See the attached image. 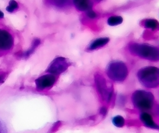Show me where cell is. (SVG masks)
Wrapping results in <instances>:
<instances>
[{
  "mask_svg": "<svg viewBox=\"0 0 159 133\" xmlns=\"http://www.w3.org/2000/svg\"><path fill=\"white\" fill-rule=\"evenodd\" d=\"M138 77L140 83L147 88L154 89L159 85V68L148 66L138 71Z\"/></svg>",
  "mask_w": 159,
  "mask_h": 133,
  "instance_id": "cell-1",
  "label": "cell"
},
{
  "mask_svg": "<svg viewBox=\"0 0 159 133\" xmlns=\"http://www.w3.org/2000/svg\"><path fill=\"white\" fill-rule=\"evenodd\" d=\"M129 49L132 54H134L142 58L150 61L159 60V49L150 46L147 44H131Z\"/></svg>",
  "mask_w": 159,
  "mask_h": 133,
  "instance_id": "cell-2",
  "label": "cell"
},
{
  "mask_svg": "<svg viewBox=\"0 0 159 133\" xmlns=\"http://www.w3.org/2000/svg\"><path fill=\"white\" fill-rule=\"evenodd\" d=\"M154 98L152 93L143 90L135 91L132 95V101L139 110H149L152 108Z\"/></svg>",
  "mask_w": 159,
  "mask_h": 133,
  "instance_id": "cell-3",
  "label": "cell"
},
{
  "mask_svg": "<svg viewBox=\"0 0 159 133\" xmlns=\"http://www.w3.org/2000/svg\"><path fill=\"white\" fill-rule=\"evenodd\" d=\"M107 75L116 82H123L128 76V68L126 64L121 61H114L109 64L107 68Z\"/></svg>",
  "mask_w": 159,
  "mask_h": 133,
  "instance_id": "cell-4",
  "label": "cell"
},
{
  "mask_svg": "<svg viewBox=\"0 0 159 133\" xmlns=\"http://www.w3.org/2000/svg\"><path fill=\"white\" fill-rule=\"evenodd\" d=\"M69 64L68 63L65 58L60 57L53 61L49 66L47 72L53 74H59L65 71L69 67Z\"/></svg>",
  "mask_w": 159,
  "mask_h": 133,
  "instance_id": "cell-5",
  "label": "cell"
},
{
  "mask_svg": "<svg viewBox=\"0 0 159 133\" xmlns=\"http://www.w3.org/2000/svg\"><path fill=\"white\" fill-rule=\"evenodd\" d=\"M96 82L98 87L97 89L102 95V97L104 98V100H107L108 101L111 100L112 91V89L107 86V81H105V79L102 78V77H99L98 75V77H96Z\"/></svg>",
  "mask_w": 159,
  "mask_h": 133,
  "instance_id": "cell-6",
  "label": "cell"
},
{
  "mask_svg": "<svg viewBox=\"0 0 159 133\" xmlns=\"http://www.w3.org/2000/svg\"><path fill=\"white\" fill-rule=\"evenodd\" d=\"M55 82L56 78L54 75L47 74L36 79L35 84L37 89L44 90L50 89L54 85Z\"/></svg>",
  "mask_w": 159,
  "mask_h": 133,
  "instance_id": "cell-7",
  "label": "cell"
},
{
  "mask_svg": "<svg viewBox=\"0 0 159 133\" xmlns=\"http://www.w3.org/2000/svg\"><path fill=\"white\" fill-rule=\"evenodd\" d=\"M14 39L11 34L5 30L0 29V49L7 51L12 48Z\"/></svg>",
  "mask_w": 159,
  "mask_h": 133,
  "instance_id": "cell-8",
  "label": "cell"
},
{
  "mask_svg": "<svg viewBox=\"0 0 159 133\" xmlns=\"http://www.w3.org/2000/svg\"><path fill=\"white\" fill-rule=\"evenodd\" d=\"M140 120H141L143 124L145 126L148 127L150 128H158V126L157 124L154 122L153 120V117L150 114L146 112H143L140 114L139 117Z\"/></svg>",
  "mask_w": 159,
  "mask_h": 133,
  "instance_id": "cell-9",
  "label": "cell"
},
{
  "mask_svg": "<svg viewBox=\"0 0 159 133\" xmlns=\"http://www.w3.org/2000/svg\"><path fill=\"white\" fill-rule=\"evenodd\" d=\"M109 38L108 37H101L96 39L90 43L88 49L89 50H95L96 49H99L102 47L105 46L109 42Z\"/></svg>",
  "mask_w": 159,
  "mask_h": 133,
  "instance_id": "cell-10",
  "label": "cell"
},
{
  "mask_svg": "<svg viewBox=\"0 0 159 133\" xmlns=\"http://www.w3.org/2000/svg\"><path fill=\"white\" fill-rule=\"evenodd\" d=\"M74 3L79 10L83 12H88L93 6V3L89 1H74Z\"/></svg>",
  "mask_w": 159,
  "mask_h": 133,
  "instance_id": "cell-11",
  "label": "cell"
},
{
  "mask_svg": "<svg viewBox=\"0 0 159 133\" xmlns=\"http://www.w3.org/2000/svg\"><path fill=\"white\" fill-rule=\"evenodd\" d=\"M39 44H40V40L39 39H36L34 40L33 41V44L31 45V47H30L27 51H25L24 53V54H23V55H22V56L25 57V58H29V57L31 55L33 54V53L34 52V51H35V49L39 46Z\"/></svg>",
  "mask_w": 159,
  "mask_h": 133,
  "instance_id": "cell-12",
  "label": "cell"
},
{
  "mask_svg": "<svg viewBox=\"0 0 159 133\" xmlns=\"http://www.w3.org/2000/svg\"><path fill=\"white\" fill-rule=\"evenodd\" d=\"M107 22L108 24L111 26H117L122 23L123 18L119 16H112L108 18Z\"/></svg>",
  "mask_w": 159,
  "mask_h": 133,
  "instance_id": "cell-13",
  "label": "cell"
},
{
  "mask_svg": "<svg viewBox=\"0 0 159 133\" xmlns=\"http://www.w3.org/2000/svg\"><path fill=\"white\" fill-rule=\"evenodd\" d=\"M144 27L151 30H155L159 28V23L154 19H148L144 22Z\"/></svg>",
  "mask_w": 159,
  "mask_h": 133,
  "instance_id": "cell-14",
  "label": "cell"
},
{
  "mask_svg": "<svg viewBox=\"0 0 159 133\" xmlns=\"http://www.w3.org/2000/svg\"><path fill=\"white\" fill-rule=\"evenodd\" d=\"M125 119L120 116H116L112 118V123L116 127H123L125 125Z\"/></svg>",
  "mask_w": 159,
  "mask_h": 133,
  "instance_id": "cell-15",
  "label": "cell"
},
{
  "mask_svg": "<svg viewBox=\"0 0 159 133\" xmlns=\"http://www.w3.org/2000/svg\"><path fill=\"white\" fill-rule=\"evenodd\" d=\"M18 8V4L15 1H11L9 3L8 6L7 7L6 10L10 13H12L14 12L15 10Z\"/></svg>",
  "mask_w": 159,
  "mask_h": 133,
  "instance_id": "cell-16",
  "label": "cell"
},
{
  "mask_svg": "<svg viewBox=\"0 0 159 133\" xmlns=\"http://www.w3.org/2000/svg\"><path fill=\"white\" fill-rule=\"evenodd\" d=\"M87 16H88L89 18H95L97 16L96 13L93 10H89L88 12H87Z\"/></svg>",
  "mask_w": 159,
  "mask_h": 133,
  "instance_id": "cell-17",
  "label": "cell"
},
{
  "mask_svg": "<svg viewBox=\"0 0 159 133\" xmlns=\"http://www.w3.org/2000/svg\"><path fill=\"white\" fill-rule=\"evenodd\" d=\"M3 78H4V76H3V75H0V82H3Z\"/></svg>",
  "mask_w": 159,
  "mask_h": 133,
  "instance_id": "cell-18",
  "label": "cell"
},
{
  "mask_svg": "<svg viewBox=\"0 0 159 133\" xmlns=\"http://www.w3.org/2000/svg\"><path fill=\"white\" fill-rule=\"evenodd\" d=\"M3 16H4V14H3V13L2 12L1 10H0V18H3Z\"/></svg>",
  "mask_w": 159,
  "mask_h": 133,
  "instance_id": "cell-19",
  "label": "cell"
}]
</instances>
